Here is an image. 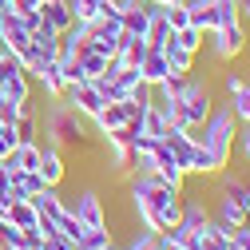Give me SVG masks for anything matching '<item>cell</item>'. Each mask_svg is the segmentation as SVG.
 <instances>
[{
    "label": "cell",
    "mask_w": 250,
    "mask_h": 250,
    "mask_svg": "<svg viewBox=\"0 0 250 250\" xmlns=\"http://www.w3.org/2000/svg\"><path fill=\"white\" fill-rule=\"evenodd\" d=\"M191 139H195V143H203V147L210 151V159H214L218 175H223V171L230 167V155H234V139H238V119H234L230 104L214 107V111L207 115V123H203V127H195V131H191Z\"/></svg>",
    "instance_id": "1"
},
{
    "label": "cell",
    "mask_w": 250,
    "mask_h": 250,
    "mask_svg": "<svg viewBox=\"0 0 250 250\" xmlns=\"http://www.w3.org/2000/svg\"><path fill=\"white\" fill-rule=\"evenodd\" d=\"M163 20H167V28H171V32H179V28H187V24H191V12H187V4H183V0H175V4H167V8H163Z\"/></svg>",
    "instance_id": "25"
},
{
    "label": "cell",
    "mask_w": 250,
    "mask_h": 250,
    "mask_svg": "<svg viewBox=\"0 0 250 250\" xmlns=\"http://www.w3.org/2000/svg\"><path fill=\"white\" fill-rule=\"evenodd\" d=\"M40 20L52 28V32H68L76 16L68 8V0H44V4H40Z\"/></svg>",
    "instance_id": "15"
},
{
    "label": "cell",
    "mask_w": 250,
    "mask_h": 250,
    "mask_svg": "<svg viewBox=\"0 0 250 250\" xmlns=\"http://www.w3.org/2000/svg\"><path fill=\"white\" fill-rule=\"evenodd\" d=\"M4 218H8L12 227H20V230H36V223H40V214H36L32 199H16V203H8Z\"/></svg>",
    "instance_id": "17"
},
{
    "label": "cell",
    "mask_w": 250,
    "mask_h": 250,
    "mask_svg": "<svg viewBox=\"0 0 250 250\" xmlns=\"http://www.w3.org/2000/svg\"><path fill=\"white\" fill-rule=\"evenodd\" d=\"M64 100H68V107H72L76 115H83V119H96V115L104 111V104H107L104 91L91 83V80H87V83H72V87L64 91Z\"/></svg>",
    "instance_id": "5"
},
{
    "label": "cell",
    "mask_w": 250,
    "mask_h": 250,
    "mask_svg": "<svg viewBox=\"0 0 250 250\" xmlns=\"http://www.w3.org/2000/svg\"><path fill=\"white\" fill-rule=\"evenodd\" d=\"M207 44H210V52H214L218 60H238V56L250 48V40H246V28H242V24L214 28V32H207Z\"/></svg>",
    "instance_id": "4"
},
{
    "label": "cell",
    "mask_w": 250,
    "mask_h": 250,
    "mask_svg": "<svg viewBox=\"0 0 250 250\" xmlns=\"http://www.w3.org/2000/svg\"><path fill=\"white\" fill-rule=\"evenodd\" d=\"M187 80H191V76H183V72H171L159 87H155V104H175L179 96H183V91H187Z\"/></svg>",
    "instance_id": "19"
},
{
    "label": "cell",
    "mask_w": 250,
    "mask_h": 250,
    "mask_svg": "<svg viewBox=\"0 0 250 250\" xmlns=\"http://www.w3.org/2000/svg\"><path fill=\"white\" fill-rule=\"evenodd\" d=\"M48 135H52V147L68 151V147H83L87 143V127H83V115H76L68 104L56 107L52 119H48Z\"/></svg>",
    "instance_id": "2"
},
{
    "label": "cell",
    "mask_w": 250,
    "mask_h": 250,
    "mask_svg": "<svg viewBox=\"0 0 250 250\" xmlns=\"http://www.w3.org/2000/svg\"><path fill=\"white\" fill-rule=\"evenodd\" d=\"M155 250H187V242L175 230H163V234H155Z\"/></svg>",
    "instance_id": "29"
},
{
    "label": "cell",
    "mask_w": 250,
    "mask_h": 250,
    "mask_svg": "<svg viewBox=\"0 0 250 250\" xmlns=\"http://www.w3.org/2000/svg\"><path fill=\"white\" fill-rule=\"evenodd\" d=\"M163 56H167V64H171V72H183V76H191L195 72V52H187V48H179L175 40L163 48Z\"/></svg>",
    "instance_id": "20"
},
{
    "label": "cell",
    "mask_w": 250,
    "mask_h": 250,
    "mask_svg": "<svg viewBox=\"0 0 250 250\" xmlns=\"http://www.w3.org/2000/svg\"><path fill=\"white\" fill-rule=\"evenodd\" d=\"M131 167H135V171H151V175H159L163 183H171V187H175V191H183V183H187V171L175 163V155L167 151V143H163V139L151 147L147 159H139V163H131Z\"/></svg>",
    "instance_id": "3"
},
{
    "label": "cell",
    "mask_w": 250,
    "mask_h": 250,
    "mask_svg": "<svg viewBox=\"0 0 250 250\" xmlns=\"http://www.w3.org/2000/svg\"><path fill=\"white\" fill-rule=\"evenodd\" d=\"M40 179L48 183V187H60V183H64V175H68V163H64V151H60V147H40Z\"/></svg>",
    "instance_id": "8"
},
{
    "label": "cell",
    "mask_w": 250,
    "mask_h": 250,
    "mask_svg": "<svg viewBox=\"0 0 250 250\" xmlns=\"http://www.w3.org/2000/svg\"><path fill=\"white\" fill-rule=\"evenodd\" d=\"M72 210H76V218L83 223V230H111L107 227V207H104V199L96 191H83Z\"/></svg>",
    "instance_id": "7"
},
{
    "label": "cell",
    "mask_w": 250,
    "mask_h": 250,
    "mask_svg": "<svg viewBox=\"0 0 250 250\" xmlns=\"http://www.w3.org/2000/svg\"><path fill=\"white\" fill-rule=\"evenodd\" d=\"M227 96H230V111L238 123H250V83L242 76H227Z\"/></svg>",
    "instance_id": "14"
},
{
    "label": "cell",
    "mask_w": 250,
    "mask_h": 250,
    "mask_svg": "<svg viewBox=\"0 0 250 250\" xmlns=\"http://www.w3.org/2000/svg\"><path fill=\"white\" fill-rule=\"evenodd\" d=\"M234 143H238V151L250 159V123H242V131H238V139H234Z\"/></svg>",
    "instance_id": "32"
},
{
    "label": "cell",
    "mask_w": 250,
    "mask_h": 250,
    "mask_svg": "<svg viewBox=\"0 0 250 250\" xmlns=\"http://www.w3.org/2000/svg\"><path fill=\"white\" fill-rule=\"evenodd\" d=\"M104 250H119V246H104Z\"/></svg>",
    "instance_id": "35"
},
{
    "label": "cell",
    "mask_w": 250,
    "mask_h": 250,
    "mask_svg": "<svg viewBox=\"0 0 250 250\" xmlns=\"http://www.w3.org/2000/svg\"><path fill=\"white\" fill-rule=\"evenodd\" d=\"M8 167V175L12 171H36L40 167V139H20L16 143V151L8 155V159H0Z\"/></svg>",
    "instance_id": "9"
},
{
    "label": "cell",
    "mask_w": 250,
    "mask_h": 250,
    "mask_svg": "<svg viewBox=\"0 0 250 250\" xmlns=\"http://www.w3.org/2000/svg\"><path fill=\"white\" fill-rule=\"evenodd\" d=\"M76 68H80V76H83V80H100V76H107L111 60H107L104 52H96V48L83 40V48H80V56H76Z\"/></svg>",
    "instance_id": "11"
},
{
    "label": "cell",
    "mask_w": 250,
    "mask_h": 250,
    "mask_svg": "<svg viewBox=\"0 0 250 250\" xmlns=\"http://www.w3.org/2000/svg\"><path fill=\"white\" fill-rule=\"evenodd\" d=\"M210 223H218L223 230H242V227H250V214L234 203V199H227V195H218V210L210 214Z\"/></svg>",
    "instance_id": "10"
},
{
    "label": "cell",
    "mask_w": 250,
    "mask_h": 250,
    "mask_svg": "<svg viewBox=\"0 0 250 250\" xmlns=\"http://www.w3.org/2000/svg\"><path fill=\"white\" fill-rule=\"evenodd\" d=\"M119 40H123V24L119 20H91L87 24V44L96 48V52H104L107 60H115V52H119Z\"/></svg>",
    "instance_id": "6"
},
{
    "label": "cell",
    "mask_w": 250,
    "mask_h": 250,
    "mask_svg": "<svg viewBox=\"0 0 250 250\" xmlns=\"http://www.w3.org/2000/svg\"><path fill=\"white\" fill-rule=\"evenodd\" d=\"M56 230H60V234H68L72 242H80V238H83V223H80V218H76V210H72V207H68L64 214L56 218Z\"/></svg>",
    "instance_id": "24"
},
{
    "label": "cell",
    "mask_w": 250,
    "mask_h": 250,
    "mask_svg": "<svg viewBox=\"0 0 250 250\" xmlns=\"http://www.w3.org/2000/svg\"><path fill=\"white\" fill-rule=\"evenodd\" d=\"M238 20H250V0H238Z\"/></svg>",
    "instance_id": "33"
},
{
    "label": "cell",
    "mask_w": 250,
    "mask_h": 250,
    "mask_svg": "<svg viewBox=\"0 0 250 250\" xmlns=\"http://www.w3.org/2000/svg\"><path fill=\"white\" fill-rule=\"evenodd\" d=\"M32 80L44 87V96H48V100H64L68 80H64V72H60V64H56V60H44V68H40Z\"/></svg>",
    "instance_id": "13"
},
{
    "label": "cell",
    "mask_w": 250,
    "mask_h": 250,
    "mask_svg": "<svg viewBox=\"0 0 250 250\" xmlns=\"http://www.w3.org/2000/svg\"><path fill=\"white\" fill-rule=\"evenodd\" d=\"M230 250H234V246H230Z\"/></svg>",
    "instance_id": "36"
},
{
    "label": "cell",
    "mask_w": 250,
    "mask_h": 250,
    "mask_svg": "<svg viewBox=\"0 0 250 250\" xmlns=\"http://www.w3.org/2000/svg\"><path fill=\"white\" fill-rule=\"evenodd\" d=\"M175 44L199 56V52H203V44H207V36L199 32V28H191V24H187V28H179V32H175Z\"/></svg>",
    "instance_id": "23"
},
{
    "label": "cell",
    "mask_w": 250,
    "mask_h": 250,
    "mask_svg": "<svg viewBox=\"0 0 250 250\" xmlns=\"http://www.w3.org/2000/svg\"><path fill=\"white\" fill-rule=\"evenodd\" d=\"M214 20H218V28L242 24V20H238V0H214Z\"/></svg>",
    "instance_id": "26"
},
{
    "label": "cell",
    "mask_w": 250,
    "mask_h": 250,
    "mask_svg": "<svg viewBox=\"0 0 250 250\" xmlns=\"http://www.w3.org/2000/svg\"><path fill=\"white\" fill-rule=\"evenodd\" d=\"M230 246H234V250H250V227H242V230H234V238H230Z\"/></svg>",
    "instance_id": "31"
},
{
    "label": "cell",
    "mask_w": 250,
    "mask_h": 250,
    "mask_svg": "<svg viewBox=\"0 0 250 250\" xmlns=\"http://www.w3.org/2000/svg\"><path fill=\"white\" fill-rule=\"evenodd\" d=\"M139 76H143V83H147V87H159V83L171 76V64H167L163 48H151V52L143 56V64H139Z\"/></svg>",
    "instance_id": "12"
},
{
    "label": "cell",
    "mask_w": 250,
    "mask_h": 250,
    "mask_svg": "<svg viewBox=\"0 0 250 250\" xmlns=\"http://www.w3.org/2000/svg\"><path fill=\"white\" fill-rule=\"evenodd\" d=\"M32 48H36L44 60H56V52H60V32H52V28L40 20V24L32 28Z\"/></svg>",
    "instance_id": "18"
},
{
    "label": "cell",
    "mask_w": 250,
    "mask_h": 250,
    "mask_svg": "<svg viewBox=\"0 0 250 250\" xmlns=\"http://www.w3.org/2000/svg\"><path fill=\"white\" fill-rule=\"evenodd\" d=\"M44 250H76V242H72L68 234H60V230H52V234L44 238Z\"/></svg>",
    "instance_id": "30"
},
{
    "label": "cell",
    "mask_w": 250,
    "mask_h": 250,
    "mask_svg": "<svg viewBox=\"0 0 250 250\" xmlns=\"http://www.w3.org/2000/svg\"><path fill=\"white\" fill-rule=\"evenodd\" d=\"M147 52H151V44H147L143 36H127V32H123V40H119V52H115V64H127V68H139Z\"/></svg>",
    "instance_id": "16"
},
{
    "label": "cell",
    "mask_w": 250,
    "mask_h": 250,
    "mask_svg": "<svg viewBox=\"0 0 250 250\" xmlns=\"http://www.w3.org/2000/svg\"><path fill=\"white\" fill-rule=\"evenodd\" d=\"M68 8L76 20L91 24V20H100V8H104V0H68Z\"/></svg>",
    "instance_id": "22"
},
{
    "label": "cell",
    "mask_w": 250,
    "mask_h": 250,
    "mask_svg": "<svg viewBox=\"0 0 250 250\" xmlns=\"http://www.w3.org/2000/svg\"><path fill=\"white\" fill-rule=\"evenodd\" d=\"M36 131H40V119L28 104V107H20V119H16V139H36Z\"/></svg>",
    "instance_id": "21"
},
{
    "label": "cell",
    "mask_w": 250,
    "mask_h": 250,
    "mask_svg": "<svg viewBox=\"0 0 250 250\" xmlns=\"http://www.w3.org/2000/svg\"><path fill=\"white\" fill-rule=\"evenodd\" d=\"M4 12H12V0H0V16H4Z\"/></svg>",
    "instance_id": "34"
},
{
    "label": "cell",
    "mask_w": 250,
    "mask_h": 250,
    "mask_svg": "<svg viewBox=\"0 0 250 250\" xmlns=\"http://www.w3.org/2000/svg\"><path fill=\"white\" fill-rule=\"evenodd\" d=\"M16 127H4V123H0V159H8V155L16 151Z\"/></svg>",
    "instance_id": "28"
},
{
    "label": "cell",
    "mask_w": 250,
    "mask_h": 250,
    "mask_svg": "<svg viewBox=\"0 0 250 250\" xmlns=\"http://www.w3.org/2000/svg\"><path fill=\"white\" fill-rule=\"evenodd\" d=\"M104 246H115L111 230H83V238L76 242V250H104Z\"/></svg>",
    "instance_id": "27"
}]
</instances>
